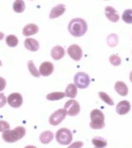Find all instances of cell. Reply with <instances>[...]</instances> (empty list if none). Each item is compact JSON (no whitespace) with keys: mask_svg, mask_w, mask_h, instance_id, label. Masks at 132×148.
Instances as JSON below:
<instances>
[{"mask_svg":"<svg viewBox=\"0 0 132 148\" xmlns=\"http://www.w3.org/2000/svg\"><path fill=\"white\" fill-rule=\"evenodd\" d=\"M68 30L73 37H82L87 30V24L83 18H73L69 23Z\"/></svg>","mask_w":132,"mask_h":148,"instance_id":"1","label":"cell"},{"mask_svg":"<svg viewBox=\"0 0 132 148\" xmlns=\"http://www.w3.org/2000/svg\"><path fill=\"white\" fill-rule=\"evenodd\" d=\"M26 134V129L19 126L12 130L8 129L4 131L3 132L2 138L6 143H13L22 138Z\"/></svg>","mask_w":132,"mask_h":148,"instance_id":"2","label":"cell"},{"mask_svg":"<svg viewBox=\"0 0 132 148\" xmlns=\"http://www.w3.org/2000/svg\"><path fill=\"white\" fill-rule=\"evenodd\" d=\"M91 121L90 126L93 129H102L104 127L105 117L102 111L98 109H94L91 112Z\"/></svg>","mask_w":132,"mask_h":148,"instance_id":"3","label":"cell"},{"mask_svg":"<svg viewBox=\"0 0 132 148\" xmlns=\"http://www.w3.org/2000/svg\"><path fill=\"white\" fill-rule=\"evenodd\" d=\"M72 133L67 128H61L56 133V139L60 145H68L72 142Z\"/></svg>","mask_w":132,"mask_h":148,"instance_id":"4","label":"cell"},{"mask_svg":"<svg viewBox=\"0 0 132 148\" xmlns=\"http://www.w3.org/2000/svg\"><path fill=\"white\" fill-rule=\"evenodd\" d=\"M74 81L77 88L84 89L89 86L91 83V79L88 74L83 72H79L75 75Z\"/></svg>","mask_w":132,"mask_h":148,"instance_id":"5","label":"cell"},{"mask_svg":"<svg viewBox=\"0 0 132 148\" xmlns=\"http://www.w3.org/2000/svg\"><path fill=\"white\" fill-rule=\"evenodd\" d=\"M64 109L68 115L71 116H77L79 114L81 108L79 102L75 100H68L64 106Z\"/></svg>","mask_w":132,"mask_h":148,"instance_id":"6","label":"cell"},{"mask_svg":"<svg viewBox=\"0 0 132 148\" xmlns=\"http://www.w3.org/2000/svg\"><path fill=\"white\" fill-rule=\"evenodd\" d=\"M67 114L65 109H58L51 115L49 118V123L52 125L56 126L63 121Z\"/></svg>","mask_w":132,"mask_h":148,"instance_id":"7","label":"cell"},{"mask_svg":"<svg viewBox=\"0 0 132 148\" xmlns=\"http://www.w3.org/2000/svg\"><path fill=\"white\" fill-rule=\"evenodd\" d=\"M68 55L75 61H79L83 56V51L81 48L77 44H72L67 49Z\"/></svg>","mask_w":132,"mask_h":148,"instance_id":"8","label":"cell"},{"mask_svg":"<svg viewBox=\"0 0 132 148\" xmlns=\"http://www.w3.org/2000/svg\"><path fill=\"white\" fill-rule=\"evenodd\" d=\"M7 103L10 106H12V108H18L22 104L23 98L20 93H12L10 94L7 98Z\"/></svg>","mask_w":132,"mask_h":148,"instance_id":"9","label":"cell"},{"mask_svg":"<svg viewBox=\"0 0 132 148\" xmlns=\"http://www.w3.org/2000/svg\"><path fill=\"white\" fill-rule=\"evenodd\" d=\"M39 71L40 73L43 76H49L53 72V64L49 61L44 62L40 65Z\"/></svg>","mask_w":132,"mask_h":148,"instance_id":"10","label":"cell"},{"mask_svg":"<svg viewBox=\"0 0 132 148\" xmlns=\"http://www.w3.org/2000/svg\"><path fill=\"white\" fill-rule=\"evenodd\" d=\"M131 110V104L128 101L123 100L117 104L116 112L120 115H124L129 112Z\"/></svg>","mask_w":132,"mask_h":148,"instance_id":"11","label":"cell"},{"mask_svg":"<svg viewBox=\"0 0 132 148\" xmlns=\"http://www.w3.org/2000/svg\"><path fill=\"white\" fill-rule=\"evenodd\" d=\"M105 13L107 18L112 22H117L119 20V15L118 12L114 8L110 6H106L105 9Z\"/></svg>","mask_w":132,"mask_h":148,"instance_id":"12","label":"cell"},{"mask_svg":"<svg viewBox=\"0 0 132 148\" xmlns=\"http://www.w3.org/2000/svg\"><path fill=\"white\" fill-rule=\"evenodd\" d=\"M66 11V5L63 4H59L53 7L51 10L49 15V18H57L62 16Z\"/></svg>","mask_w":132,"mask_h":148,"instance_id":"13","label":"cell"},{"mask_svg":"<svg viewBox=\"0 0 132 148\" xmlns=\"http://www.w3.org/2000/svg\"><path fill=\"white\" fill-rule=\"evenodd\" d=\"M24 45L26 49L31 51H36L39 49L38 41L32 38L26 39L24 42Z\"/></svg>","mask_w":132,"mask_h":148,"instance_id":"14","label":"cell"},{"mask_svg":"<svg viewBox=\"0 0 132 148\" xmlns=\"http://www.w3.org/2000/svg\"><path fill=\"white\" fill-rule=\"evenodd\" d=\"M39 32V27L35 24L30 23L23 28V35L26 37H28L32 35H35Z\"/></svg>","mask_w":132,"mask_h":148,"instance_id":"15","label":"cell"},{"mask_svg":"<svg viewBox=\"0 0 132 148\" xmlns=\"http://www.w3.org/2000/svg\"><path fill=\"white\" fill-rule=\"evenodd\" d=\"M51 56L55 60H60L64 57L65 51L62 46H57L54 47L51 51Z\"/></svg>","mask_w":132,"mask_h":148,"instance_id":"16","label":"cell"},{"mask_svg":"<svg viewBox=\"0 0 132 148\" xmlns=\"http://www.w3.org/2000/svg\"><path fill=\"white\" fill-rule=\"evenodd\" d=\"M115 90L116 92L122 96H126L128 95L129 92L128 86L122 81H117L115 83Z\"/></svg>","mask_w":132,"mask_h":148,"instance_id":"17","label":"cell"},{"mask_svg":"<svg viewBox=\"0 0 132 148\" xmlns=\"http://www.w3.org/2000/svg\"><path fill=\"white\" fill-rule=\"evenodd\" d=\"M54 138V134L50 131H46L42 133L40 135V141L43 144H48Z\"/></svg>","mask_w":132,"mask_h":148,"instance_id":"18","label":"cell"},{"mask_svg":"<svg viewBox=\"0 0 132 148\" xmlns=\"http://www.w3.org/2000/svg\"><path fill=\"white\" fill-rule=\"evenodd\" d=\"M77 92V86L73 83H70L66 89L65 94L66 96L71 98H74L76 97Z\"/></svg>","mask_w":132,"mask_h":148,"instance_id":"19","label":"cell"},{"mask_svg":"<svg viewBox=\"0 0 132 148\" xmlns=\"http://www.w3.org/2000/svg\"><path fill=\"white\" fill-rule=\"evenodd\" d=\"M92 143L97 148H104L107 145L106 140L101 137L97 136L92 139Z\"/></svg>","mask_w":132,"mask_h":148,"instance_id":"20","label":"cell"},{"mask_svg":"<svg viewBox=\"0 0 132 148\" xmlns=\"http://www.w3.org/2000/svg\"><path fill=\"white\" fill-rule=\"evenodd\" d=\"M26 8V5L23 0H16L13 4V9L17 13H22Z\"/></svg>","mask_w":132,"mask_h":148,"instance_id":"21","label":"cell"},{"mask_svg":"<svg viewBox=\"0 0 132 148\" xmlns=\"http://www.w3.org/2000/svg\"><path fill=\"white\" fill-rule=\"evenodd\" d=\"M66 96L65 93L63 92H53L46 95V99L50 101H56L62 99Z\"/></svg>","mask_w":132,"mask_h":148,"instance_id":"22","label":"cell"},{"mask_svg":"<svg viewBox=\"0 0 132 148\" xmlns=\"http://www.w3.org/2000/svg\"><path fill=\"white\" fill-rule=\"evenodd\" d=\"M6 43L8 46L10 47H14L18 45L19 40L17 37L15 35L7 36L6 38Z\"/></svg>","mask_w":132,"mask_h":148,"instance_id":"23","label":"cell"},{"mask_svg":"<svg viewBox=\"0 0 132 148\" xmlns=\"http://www.w3.org/2000/svg\"><path fill=\"white\" fill-rule=\"evenodd\" d=\"M28 70L32 76L37 78L40 76L41 74L39 73L36 67H35V64L32 60H30L28 62Z\"/></svg>","mask_w":132,"mask_h":148,"instance_id":"24","label":"cell"},{"mask_svg":"<svg viewBox=\"0 0 132 148\" xmlns=\"http://www.w3.org/2000/svg\"><path fill=\"white\" fill-rule=\"evenodd\" d=\"M107 43L111 47L116 46L118 44V36L114 34L109 35L107 38Z\"/></svg>","mask_w":132,"mask_h":148,"instance_id":"25","label":"cell"},{"mask_svg":"<svg viewBox=\"0 0 132 148\" xmlns=\"http://www.w3.org/2000/svg\"><path fill=\"white\" fill-rule=\"evenodd\" d=\"M99 96L103 101H104L106 103L109 104V106H113L115 104L114 101L111 97H109V95L107 94L106 92H100L99 93Z\"/></svg>","mask_w":132,"mask_h":148,"instance_id":"26","label":"cell"},{"mask_svg":"<svg viewBox=\"0 0 132 148\" xmlns=\"http://www.w3.org/2000/svg\"><path fill=\"white\" fill-rule=\"evenodd\" d=\"M122 18L125 23L132 24V9L125 10L122 14Z\"/></svg>","mask_w":132,"mask_h":148,"instance_id":"27","label":"cell"},{"mask_svg":"<svg viewBox=\"0 0 132 148\" xmlns=\"http://www.w3.org/2000/svg\"><path fill=\"white\" fill-rule=\"evenodd\" d=\"M109 61L114 66H118L121 63V60L118 56L113 55L109 57Z\"/></svg>","mask_w":132,"mask_h":148,"instance_id":"28","label":"cell"},{"mask_svg":"<svg viewBox=\"0 0 132 148\" xmlns=\"http://www.w3.org/2000/svg\"><path fill=\"white\" fill-rule=\"evenodd\" d=\"M130 79L131 81L132 82V72H131V73H130Z\"/></svg>","mask_w":132,"mask_h":148,"instance_id":"29","label":"cell"}]
</instances>
